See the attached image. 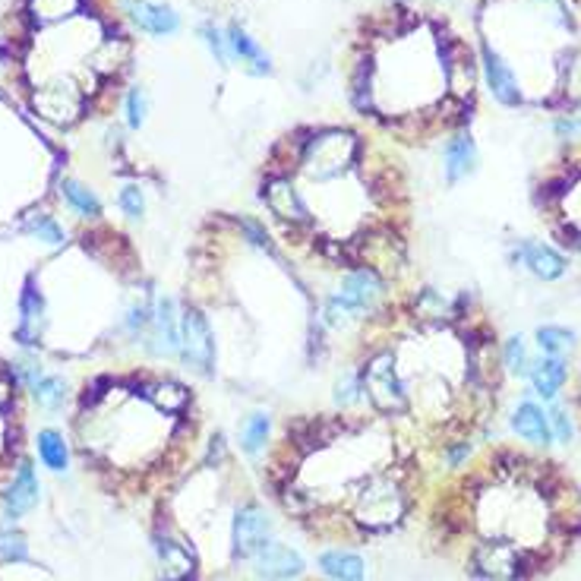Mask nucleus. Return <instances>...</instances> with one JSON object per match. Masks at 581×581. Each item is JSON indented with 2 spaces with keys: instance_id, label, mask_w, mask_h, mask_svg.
I'll list each match as a JSON object with an SVG mask.
<instances>
[{
  "instance_id": "nucleus-1",
  "label": "nucleus",
  "mask_w": 581,
  "mask_h": 581,
  "mask_svg": "<svg viewBox=\"0 0 581 581\" xmlns=\"http://www.w3.org/2000/svg\"><path fill=\"white\" fill-rule=\"evenodd\" d=\"M180 354L183 364L203 376H209L216 366V341H212V329L199 310H187L180 316Z\"/></svg>"
},
{
  "instance_id": "nucleus-2",
  "label": "nucleus",
  "mask_w": 581,
  "mask_h": 581,
  "mask_svg": "<svg viewBox=\"0 0 581 581\" xmlns=\"http://www.w3.org/2000/svg\"><path fill=\"white\" fill-rule=\"evenodd\" d=\"M268 531H272V518L260 506H241L234 515V559H253L268 543Z\"/></svg>"
},
{
  "instance_id": "nucleus-3",
  "label": "nucleus",
  "mask_w": 581,
  "mask_h": 581,
  "mask_svg": "<svg viewBox=\"0 0 581 581\" xmlns=\"http://www.w3.org/2000/svg\"><path fill=\"white\" fill-rule=\"evenodd\" d=\"M383 297V281H379L376 268H357L345 278L341 285L339 304L345 307L348 316H364L366 310L376 307V301Z\"/></svg>"
},
{
  "instance_id": "nucleus-4",
  "label": "nucleus",
  "mask_w": 581,
  "mask_h": 581,
  "mask_svg": "<svg viewBox=\"0 0 581 581\" xmlns=\"http://www.w3.org/2000/svg\"><path fill=\"white\" fill-rule=\"evenodd\" d=\"M253 568L262 581H295L304 575V559L297 550L268 541L266 547L253 556Z\"/></svg>"
},
{
  "instance_id": "nucleus-5",
  "label": "nucleus",
  "mask_w": 581,
  "mask_h": 581,
  "mask_svg": "<svg viewBox=\"0 0 581 581\" xmlns=\"http://www.w3.org/2000/svg\"><path fill=\"white\" fill-rule=\"evenodd\" d=\"M124 10L143 32L149 35H174L180 29V20L171 7L152 4V0H124Z\"/></svg>"
},
{
  "instance_id": "nucleus-6",
  "label": "nucleus",
  "mask_w": 581,
  "mask_h": 581,
  "mask_svg": "<svg viewBox=\"0 0 581 581\" xmlns=\"http://www.w3.org/2000/svg\"><path fill=\"white\" fill-rule=\"evenodd\" d=\"M483 73H487V83H490L493 99H499L503 105H509V108L522 105V89H518V79L512 76V70L503 64V57H499L490 45H483Z\"/></svg>"
},
{
  "instance_id": "nucleus-7",
  "label": "nucleus",
  "mask_w": 581,
  "mask_h": 581,
  "mask_svg": "<svg viewBox=\"0 0 581 581\" xmlns=\"http://www.w3.org/2000/svg\"><path fill=\"white\" fill-rule=\"evenodd\" d=\"M512 256H515L522 266H528L531 272H534L537 278H543V281H553V278H562V275H566V260H562L553 247H547V243L522 241Z\"/></svg>"
},
{
  "instance_id": "nucleus-8",
  "label": "nucleus",
  "mask_w": 581,
  "mask_h": 581,
  "mask_svg": "<svg viewBox=\"0 0 581 581\" xmlns=\"http://www.w3.org/2000/svg\"><path fill=\"white\" fill-rule=\"evenodd\" d=\"M35 108H39L41 118L54 120V124H70L79 114V95L70 85H51V89H41L35 95Z\"/></svg>"
},
{
  "instance_id": "nucleus-9",
  "label": "nucleus",
  "mask_w": 581,
  "mask_h": 581,
  "mask_svg": "<svg viewBox=\"0 0 581 581\" xmlns=\"http://www.w3.org/2000/svg\"><path fill=\"white\" fill-rule=\"evenodd\" d=\"M4 503H7L10 515H22V512H29L35 503H39V480H35V471L29 462H20L13 483H10L7 497H4Z\"/></svg>"
},
{
  "instance_id": "nucleus-10",
  "label": "nucleus",
  "mask_w": 581,
  "mask_h": 581,
  "mask_svg": "<svg viewBox=\"0 0 581 581\" xmlns=\"http://www.w3.org/2000/svg\"><path fill=\"white\" fill-rule=\"evenodd\" d=\"M512 430L524 439V443H534V445H550V418L534 405V401H522L512 418Z\"/></svg>"
},
{
  "instance_id": "nucleus-11",
  "label": "nucleus",
  "mask_w": 581,
  "mask_h": 581,
  "mask_svg": "<svg viewBox=\"0 0 581 581\" xmlns=\"http://www.w3.org/2000/svg\"><path fill=\"white\" fill-rule=\"evenodd\" d=\"M477 164V149L471 143V136L458 133L445 143V180L449 183H458L462 177H468Z\"/></svg>"
},
{
  "instance_id": "nucleus-12",
  "label": "nucleus",
  "mask_w": 581,
  "mask_h": 581,
  "mask_svg": "<svg viewBox=\"0 0 581 581\" xmlns=\"http://www.w3.org/2000/svg\"><path fill=\"white\" fill-rule=\"evenodd\" d=\"M528 376H531V383H534V392L541 395V399H556L568 373L559 357H543V360H537V364H531Z\"/></svg>"
},
{
  "instance_id": "nucleus-13",
  "label": "nucleus",
  "mask_w": 581,
  "mask_h": 581,
  "mask_svg": "<svg viewBox=\"0 0 581 581\" xmlns=\"http://www.w3.org/2000/svg\"><path fill=\"white\" fill-rule=\"evenodd\" d=\"M320 568L332 581H364V559L348 550H329L320 556Z\"/></svg>"
},
{
  "instance_id": "nucleus-14",
  "label": "nucleus",
  "mask_w": 581,
  "mask_h": 581,
  "mask_svg": "<svg viewBox=\"0 0 581 581\" xmlns=\"http://www.w3.org/2000/svg\"><path fill=\"white\" fill-rule=\"evenodd\" d=\"M228 48L237 54L241 60H247L250 64V73H256V76H262V73L272 70V64H268L266 51H262L260 45H256L253 39H250L247 32H243L241 26H231L228 29Z\"/></svg>"
},
{
  "instance_id": "nucleus-15",
  "label": "nucleus",
  "mask_w": 581,
  "mask_h": 581,
  "mask_svg": "<svg viewBox=\"0 0 581 581\" xmlns=\"http://www.w3.org/2000/svg\"><path fill=\"white\" fill-rule=\"evenodd\" d=\"M158 556H162V572L164 581H187L193 572V559L189 553L174 541H162L158 543Z\"/></svg>"
},
{
  "instance_id": "nucleus-16",
  "label": "nucleus",
  "mask_w": 581,
  "mask_h": 581,
  "mask_svg": "<svg viewBox=\"0 0 581 581\" xmlns=\"http://www.w3.org/2000/svg\"><path fill=\"white\" fill-rule=\"evenodd\" d=\"M29 385H32V395L39 405L45 408H60L64 405L66 385L57 376H45V373H29Z\"/></svg>"
},
{
  "instance_id": "nucleus-17",
  "label": "nucleus",
  "mask_w": 581,
  "mask_h": 581,
  "mask_svg": "<svg viewBox=\"0 0 581 581\" xmlns=\"http://www.w3.org/2000/svg\"><path fill=\"white\" fill-rule=\"evenodd\" d=\"M39 455L51 471H66V464H70V452H66L64 436L54 430L39 433Z\"/></svg>"
},
{
  "instance_id": "nucleus-18",
  "label": "nucleus",
  "mask_w": 581,
  "mask_h": 581,
  "mask_svg": "<svg viewBox=\"0 0 581 581\" xmlns=\"http://www.w3.org/2000/svg\"><path fill=\"white\" fill-rule=\"evenodd\" d=\"M64 197H66V203L73 206V209L79 212L83 218H99L101 216V203H99V197L92 193V189H85L83 183H76V180H64Z\"/></svg>"
},
{
  "instance_id": "nucleus-19",
  "label": "nucleus",
  "mask_w": 581,
  "mask_h": 581,
  "mask_svg": "<svg viewBox=\"0 0 581 581\" xmlns=\"http://www.w3.org/2000/svg\"><path fill=\"white\" fill-rule=\"evenodd\" d=\"M155 322H158V332H162V339H164V348H168V351H180V329H177L174 301H171V297H162V301H158Z\"/></svg>"
},
{
  "instance_id": "nucleus-20",
  "label": "nucleus",
  "mask_w": 581,
  "mask_h": 581,
  "mask_svg": "<svg viewBox=\"0 0 581 581\" xmlns=\"http://www.w3.org/2000/svg\"><path fill=\"white\" fill-rule=\"evenodd\" d=\"M575 341V335L568 329H559V326H543L537 329V348L550 357H559L562 351H568Z\"/></svg>"
},
{
  "instance_id": "nucleus-21",
  "label": "nucleus",
  "mask_w": 581,
  "mask_h": 581,
  "mask_svg": "<svg viewBox=\"0 0 581 581\" xmlns=\"http://www.w3.org/2000/svg\"><path fill=\"white\" fill-rule=\"evenodd\" d=\"M268 427H272V420H268V414H250L247 424H243V452H250V455H256V452L266 445L268 439Z\"/></svg>"
},
{
  "instance_id": "nucleus-22",
  "label": "nucleus",
  "mask_w": 581,
  "mask_h": 581,
  "mask_svg": "<svg viewBox=\"0 0 581 581\" xmlns=\"http://www.w3.org/2000/svg\"><path fill=\"white\" fill-rule=\"evenodd\" d=\"M29 556L26 537L13 528V524H0V559L7 562H22Z\"/></svg>"
},
{
  "instance_id": "nucleus-23",
  "label": "nucleus",
  "mask_w": 581,
  "mask_h": 581,
  "mask_svg": "<svg viewBox=\"0 0 581 581\" xmlns=\"http://www.w3.org/2000/svg\"><path fill=\"white\" fill-rule=\"evenodd\" d=\"M506 366H509L512 373H518V376H524V373H531L528 348H524V341L518 339V335H512V339L506 341Z\"/></svg>"
},
{
  "instance_id": "nucleus-24",
  "label": "nucleus",
  "mask_w": 581,
  "mask_h": 581,
  "mask_svg": "<svg viewBox=\"0 0 581 581\" xmlns=\"http://www.w3.org/2000/svg\"><path fill=\"white\" fill-rule=\"evenodd\" d=\"M79 0H35L32 10L39 20H60V16L73 13Z\"/></svg>"
},
{
  "instance_id": "nucleus-25",
  "label": "nucleus",
  "mask_w": 581,
  "mask_h": 581,
  "mask_svg": "<svg viewBox=\"0 0 581 581\" xmlns=\"http://www.w3.org/2000/svg\"><path fill=\"white\" fill-rule=\"evenodd\" d=\"M339 405H354V401H360V392H364V385H360V376L357 373H341V379H339Z\"/></svg>"
},
{
  "instance_id": "nucleus-26",
  "label": "nucleus",
  "mask_w": 581,
  "mask_h": 581,
  "mask_svg": "<svg viewBox=\"0 0 581 581\" xmlns=\"http://www.w3.org/2000/svg\"><path fill=\"white\" fill-rule=\"evenodd\" d=\"M143 120H145V95L143 89H130V95H127V124L133 130H139Z\"/></svg>"
},
{
  "instance_id": "nucleus-27",
  "label": "nucleus",
  "mask_w": 581,
  "mask_h": 581,
  "mask_svg": "<svg viewBox=\"0 0 581 581\" xmlns=\"http://www.w3.org/2000/svg\"><path fill=\"white\" fill-rule=\"evenodd\" d=\"M29 231H32L39 241L51 243V247H60V243H64V231H60L57 224L51 222V218H39V222L29 224Z\"/></svg>"
},
{
  "instance_id": "nucleus-28",
  "label": "nucleus",
  "mask_w": 581,
  "mask_h": 581,
  "mask_svg": "<svg viewBox=\"0 0 581 581\" xmlns=\"http://www.w3.org/2000/svg\"><path fill=\"white\" fill-rule=\"evenodd\" d=\"M203 39H206V45H209V51L218 57V64H228V60H231L228 39H224V35L218 32L216 26H203Z\"/></svg>"
},
{
  "instance_id": "nucleus-29",
  "label": "nucleus",
  "mask_w": 581,
  "mask_h": 581,
  "mask_svg": "<svg viewBox=\"0 0 581 581\" xmlns=\"http://www.w3.org/2000/svg\"><path fill=\"white\" fill-rule=\"evenodd\" d=\"M120 209H124L130 218H143L145 203H143V193H139V187H124V189H120Z\"/></svg>"
},
{
  "instance_id": "nucleus-30",
  "label": "nucleus",
  "mask_w": 581,
  "mask_h": 581,
  "mask_svg": "<svg viewBox=\"0 0 581 581\" xmlns=\"http://www.w3.org/2000/svg\"><path fill=\"white\" fill-rule=\"evenodd\" d=\"M550 420H553V427H556V436L562 439V443H568V439H572V420H568V414L562 411V408H556L553 414H550Z\"/></svg>"
}]
</instances>
